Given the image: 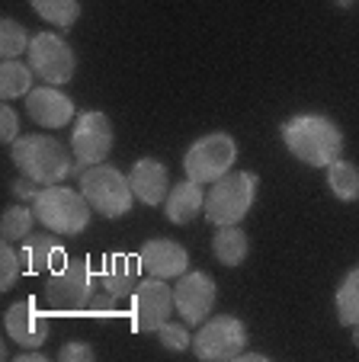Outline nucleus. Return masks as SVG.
Instances as JSON below:
<instances>
[{"mask_svg": "<svg viewBox=\"0 0 359 362\" xmlns=\"http://www.w3.org/2000/svg\"><path fill=\"white\" fill-rule=\"evenodd\" d=\"M283 141L292 158L308 167H327L343 154V132L331 116L302 112L283 125Z\"/></svg>", "mask_w": 359, "mask_h": 362, "instance_id": "nucleus-1", "label": "nucleus"}, {"mask_svg": "<svg viewBox=\"0 0 359 362\" xmlns=\"http://www.w3.org/2000/svg\"><path fill=\"white\" fill-rule=\"evenodd\" d=\"M10 158H13L16 170L26 180L42 186L62 183L64 177H71L77 167V160L68 154L58 138L52 135H23L10 144Z\"/></svg>", "mask_w": 359, "mask_h": 362, "instance_id": "nucleus-2", "label": "nucleus"}, {"mask_svg": "<svg viewBox=\"0 0 359 362\" xmlns=\"http://www.w3.org/2000/svg\"><path fill=\"white\" fill-rule=\"evenodd\" d=\"M33 212H35V221H42L48 231L74 238V234H81L90 225L93 209H90L84 192L55 183V186H42L39 189V196L33 202Z\"/></svg>", "mask_w": 359, "mask_h": 362, "instance_id": "nucleus-3", "label": "nucleus"}, {"mask_svg": "<svg viewBox=\"0 0 359 362\" xmlns=\"http://www.w3.org/2000/svg\"><path fill=\"white\" fill-rule=\"evenodd\" d=\"M257 183L260 180L253 173L241 170V173H224L222 180H215L205 196V215L215 228L224 225H241L247 218V212L253 209L257 199Z\"/></svg>", "mask_w": 359, "mask_h": 362, "instance_id": "nucleus-4", "label": "nucleus"}, {"mask_svg": "<svg viewBox=\"0 0 359 362\" xmlns=\"http://www.w3.org/2000/svg\"><path fill=\"white\" fill-rule=\"evenodd\" d=\"M81 192L87 196L90 209L103 218H122L132 212V183L119 167L113 164H93L81 173Z\"/></svg>", "mask_w": 359, "mask_h": 362, "instance_id": "nucleus-5", "label": "nucleus"}, {"mask_svg": "<svg viewBox=\"0 0 359 362\" xmlns=\"http://www.w3.org/2000/svg\"><path fill=\"white\" fill-rule=\"evenodd\" d=\"M234 160H237L234 138L228 132H209V135H203L199 141L190 144V151H186V158H183V173H186V180L205 186V183L222 180L224 173H231Z\"/></svg>", "mask_w": 359, "mask_h": 362, "instance_id": "nucleus-6", "label": "nucleus"}, {"mask_svg": "<svg viewBox=\"0 0 359 362\" xmlns=\"http://www.w3.org/2000/svg\"><path fill=\"white\" fill-rule=\"evenodd\" d=\"M247 327L234 315H215L199 324V334L193 337V353L203 362H231L244 353Z\"/></svg>", "mask_w": 359, "mask_h": 362, "instance_id": "nucleus-7", "label": "nucleus"}, {"mask_svg": "<svg viewBox=\"0 0 359 362\" xmlns=\"http://www.w3.org/2000/svg\"><path fill=\"white\" fill-rule=\"evenodd\" d=\"M93 298V269L84 260H68L45 282V301L58 315H77Z\"/></svg>", "mask_w": 359, "mask_h": 362, "instance_id": "nucleus-8", "label": "nucleus"}, {"mask_svg": "<svg viewBox=\"0 0 359 362\" xmlns=\"http://www.w3.org/2000/svg\"><path fill=\"white\" fill-rule=\"evenodd\" d=\"M29 64L33 71L42 77L45 83L58 87V83H68L74 77L77 58L74 48L68 45V39L58 33H39L29 42Z\"/></svg>", "mask_w": 359, "mask_h": 362, "instance_id": "nucleus-9", "label": "nucleus"}, {"mask_svg": "<svg viewBox=\"0 0 359 362\" xmlns=\"http://www.w3.org/2000/svg\"><path fill=\"white\" fill-rule=\"evenodd\" d=\"M113 122L106 112L87 110L74 119V132H71V151H74L77 167H93L103 164L113 151Z\"/></svg>", "mask_w": 359, "mask_h": 362, "instance_id": "nucleus-10", "label": "nucleus"}, {"mask_svg": "<svg viewBox=\"0 0 359 362\" xmlns=\"http://www.w3.org/2000/svg\"><path fill=\"white\" fill-rule=\"evenodd\" d=\"M176 311L173 288L164 279H144L132 292V321H135L138 334H157L164 324L170 321V315Z\"/></svg>", "mask_w": 359, "mask_h": 362, "instance_id": "nucleus-11", "label": "nucleus"}, {"mask_svg": "<svg viewBox=\"0 0 359 362\" xmlns=\"http://www.w3.org/2000/svg\"><path fill=\"white\" fill-rule=\"evenodd\" d=\"M218 298V286L209 273H183L180 282L173 286V301H176V315L183 317L186 324H203L209 321V311L215 308Z\"/></svg>", "mask_w": 359, "mask_h": 362, "instance_id": "nucleus-12", "label": "nucleus"}, {"mask_svg": "<svg viewBox=\"0 0 359 362\" xmlns=\"http://www.w3.org/2000/svg\"><path fill=\"white\" fill-rule=\"evenodd\" d=\"M138 263L154 279H180L186 273V267H190V253H186L183 244H176V240L154 238L148 244H142Z\"/></svg>", "mask_w": 359, "mask_h": 362, "instance_id": "nucleus-13", "label": "nucleus"}, {"mask_svg": "<svg viewBox=\"0 0 359 362\" xmlns=\"http://www.w3.org/2000/svg\"><path fill=\"white\" fill-rule=\"evenodd\" d=\"M26 112L42 129H64L74 119V100L64 96L58 87H35L26 96Z\"/></svg>", "mask_w": 359, "mask_h": 362, "instance_id": "nucleus-14", "label": "nucleus"}, {"mask_svg": "<svg viewBox=\"0 0 359 362\" xmlns=\"http://www.w3.org/2000/svg\"><path fill=\"white\" fill-rule=\"evenodd\" d=\"M4 327H7L10 340L20 343V346H29V349H39L42 343L48 340V324L39 317L33 298L10 305V311L4 315Z\"/></svg>", "mask_w": 359, "mask_h": 362, "instance_id": "nucleus-15", "label": "nucleus"}, {"mask_svg": "<svg viewBox=\"0 0 359 362\" xmlns=\"http://www.w3.org/2000/svg\"><path fill=\"white\" fill-rule=\"evenodd\" d=\"M129 183H132V192H135L138 202L144 205H161L170 192V177H167V167L154 158H142L132 164V173H129Z\"/></svg>", "mask_w": 359, "mask_h": 362, "instance_id": "nucleus-16", "label": "nucleus"}, {"mask_svg": "<svg viewBox=\"0 0 359 362\" xmlns=\"http://www.w3.org/2000/svg\"><path fill=\"white\" fill-rule=\"evenodd\" d=\"M23 269L33 276H45L48 269H62L64 263V247L52 238V234H29L20 247Z\"/></svg>", "mask_w": 359, "mask_h": 362, "instance_id": "nucleus-17", "label": "nucleus"}, {"mask_svg": "<svg viewBox=\"0 0 359 362\" xmlns=\"http://www.w3.org/2000/svg\"><path fill=\"white\" fill-rule=\"evenodd\" d=\"M138 260V257H135ZM132 257H125V253H106L100 263V286L106 288L109 295H115V298H132V292H135V273L142 263H135Z\"/></svg>", "mask_w": 359, "mask_h": 362, "instance_id": "nucleus-18", "label": "nucleus"}, {"mask_svg": "<svg viewBox=\"0 0 359 362\" xmlns=\"http://www.w3.org/2000/svg\"><path fill=\"white\" fill-rule=\"evenodd\" d=\"M164 212L173 225H190L199 212H205V192L199 183L186 180V183H176L173 189L164 199Z\"/></svg>", "mask_w": 359, "mask_h": 362, "instance_id": "nucleus-19", "label": "nucleus"}, {"mask_svg": "<svg viewBox=\"0 0 359 362\" xmlns=\"http://www.w3.org/2000/svg\"><path fill=\"white\" fill-rule=\"evenodd\" d=\"M212 250H215V260L224 267H241L247 260V250H251V240L237 225H224L218 228V234L212 238Z\"/></svg>", "mask_w": 359, "mask_h": 362, "instance_id": "nucleus-20", "label": "nucleus"}, {"mask_svg": "<svg viewBox=\"0 0 359 362\" xmlns=\"http://www.w3.org/2000/svg\"><path fill=\"white\" fill-rule=\"evenodd\" d=\"M327 189H331L340 202H356L359 199V167L343 158L327 164Z\"/></svg>", "mask_w": 359, "mask_h": 362, "instance_id": "nucleus-21", "label": "nucleus"}, {"mask_svg": "<svg viewBox=\"0 0 359 362\" xmlns=\"http://www.w3.org/2000/svg\"><path fill=\"white\" fill-rule=\"evenodd\" d=\"M33 64H23L16 58H7L4 68H0V93L4 100H20V96H29L33 90Z\"/></svg>", "mask_w": 359, "mask_h": 362, "instance_id": "nucleus-22", "label": "nucleus"}, {"mask_svg": "<svg viewBox=\"0 0 359 362\" xmlns=\"http://www.w3.org/2000/svg\"><path fill=\"white\" fill-rule=\"evenodd\" d=\"M334 305H337V321L343 324V327H356L359 324V267L350 269L343 286L337 288Z\"/></svg>", "mask_w": 359, "mask_h": 362, "instance_id": "nucleus-23", "label": "nucleus"}, {"mask_svg": "<svg viewBox=\"0 0 359 362\" xmlns=\"http://www.w3.org/2000/svg\"><path fill=\"white\" fill-rule=\"evenodd\" d=\"M33 10L58 29H71L81 20V4L77 0H33Z\"/></svg>", "mask_w": 359, "mask_h": 362, "instance_id": "nucleus-24", "label": "nucleus"}, {"mask_svg": "<svg viewBox=\"0 0 359 362\" xmlns=\"http://www.w3.org/2000/svg\"><path fill=\"white\" fill-rule=\"evenodd\" d=\"M33 221H35V212L23 209V205H13L4 212V221H0V231H4V240H26L33 234Z\"/></svg>", "mask_w": 359, "mask_h": 362, "instance_id": "nucleus-25", "label": "nucleus"}, {"mask_svg": "<svg viewBox=\"0 0 359 362\" xmlns=\"http://www.w3.org/2000/svg\"><path fill=\"white\" fill-rule=\"evenodd\" d=\"M29 33L23 29V23L16 20H4L0 23V52H4V58H20L23 52H29Z\"/></svg>", "mask_w": 359, "mask_h": 362, "instance_id": "nucleus-26", "label": "nucleus"}, {"mask_svg": "<svg viewBox=\"0 0 359 362\" xmlns=\"http://www.w3.org/2000/svg\"><path fill=\"white\" fill-rule=\"evenodd\" d=\"M157 340H161V346L167 349V353H186V349L193 346V334L186 330V321L183 324L167 321L157 330Z\"/></svg>", "mask_w": 359, "mask_h": 362, "instance_id": "nucleus-27", "label": "nucleus"}, {"mask_svg": "<svg viewBox=\"0 0 359 362\" xmlns=\"http://www.w3.org/2000/svg\"><path fill=\"white\" fill-rule=\"evenodd\" d=\"M20 269H23V260H20V250H13L7 244H0V288L7 292V288H13V282L20 279Z\"/></svg>", "mask_w": 359, "mask_h": 362, "instance_id": "nucleus-28", "label": "nucleus"}, {"mask_svg": "<svg viewBox=\"0 0 359 362\" xmlns=\"http://www.w3.org/2000/svg\"><path fill=\"white\" fill-rule=\"evenodd\" d=\"M20 138V116L13 106H0V141L13 144Z\"/></svg>", "mask_w": 359, "mask_h": 362, "instance_id": "nucleus-29", "label": "nucleus"}, {"mask_svg": "<svg viewBox=\"0 0 359 362\" xmlns=\"http://www.w3.org/2000/svg\"><path fill=\"white\" fill-rule=\"evenodd\" d=\"M96 353L90 343H64L62 353H58V362H93Z\"/></svg>", "mask_w": 359, "mask_h": 362, "instance_id": "nucleus-30", "label": "nucleus"}, {"mask_svg": "<svg viewBox=\"0 0 359 362\" xmlns=\"http://www.w3.org/2000/svg\"><path fill=\"white\" fill-rule=\"evenodd\" d=\"M115 295H109L106 288H100V292H93V298H90V305H87V311L90 315H113V308H115Z\"/></svg>", "mask_w": 359, "mask_h": 362, "instance_id": "nucleus-31", "label": "nucleus"}, {"mask_svg": "<svg viewBox=\"0 0 359 362\" xmlns=\"http://www.w3.org/2000/svg\"><path fill=\"white\" fill-rule=\"evenodd\" d=\"M13 196L16 199H29V202H35V196H39V183H33V180H16L13 183Z\"/></svg>", "mask_w": 359, "mask_h": 362, "instance_id": "nucleus-32", "label": "nucleus"}, {"mask_svg": "<svg viewBox=\"0 0 359 362\" xmlns=\"http://www.w3.org/2000/svg\"><path fill=\"white\" fill-rule=\"evenodd\" d=\"M16 362H45V353H39V349H33V353H20Z\"/></svg>", "mask_w": 359, "mask_h": 362, "instance_id": "nucleus-33", "label": "nucleus"}, {"mask_svg": "<svg viewBox=\"0 0 359 362\" xmlns=\"http://www.w3.org/2000/svg\"><path fill=\"white\" fill-rule=\"evenodd\" d=\"M234 362H266V356H260V353H241Z\"/></svg>", "mask_w": 359, "mask_h": 362, "instance_id": "nucleus-34", "label": "nucleus"}, {"mask_svg": "<svg viewBox=\"0 0 359 362\" xmlns=\"http://www.w3.org/2000/svg\"><path fill=\"white\" fill-rule=\"evenodd\" d=\"M353 346H359V324H356V330H353Z\"/></svg>", "mask_w": 359, "mask_h": 362, "instance_id": "nucleus-35", "label": "nucleus"}, {"mask_svg": "<svg viewBox=\"0 0 359 362\" xmlns=\"http://www.w3.org/2000/svg\"><path fill=\"white\" fill-rule=\"evenodd\" d=\"M337 4H340V7H350V4H353V0H337Z\"/></svg>", "mask_w": 359, "mask_h": 362, "instance_id": "nucleus-36", "label": "nucleus"}]
</instances>
